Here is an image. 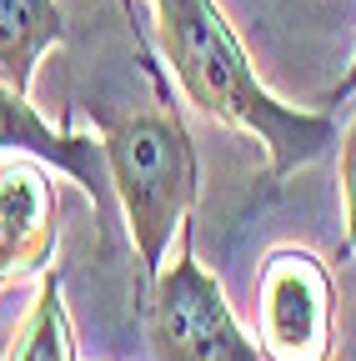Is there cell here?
I'll return each mask as SVG.
<instances>
[{"mask_svg": "<svg viewBox=\"0 0 356 361\" xmlns=\"http://www.w3.org/2000/svg\"><path fill=\"white\" fill-rule=\"evenodd\" d=\"M96 135H101L111 191L146 286L166 266L176 236L191 226V211L201 196V156L181 111L166 101L130 116H101Z\"/></svg>", "mask_w": 356, "mask_h": 361, "instance_id": "2", "label": "cell"}, {"mask_svg": "<svg viewBox=\"0 0 356 361\" xmlns=\"http://www.w3.org/2000/svg\"><path fill=\"white\" fill-rule=\"evenodd\" d=\"M0 156H30L40 166H51L56 176L70 180V186H80V196L96 206L101 221H111L116 191H111L101 135L46 121L40 106L30 101V90H16L6 80H0Z\"/></svg>", "mask_w": 356, "mask_h": 361, "instance_id": "5", "label": "cell"}, {"mask_svg": "<svg viewBox=\"0 0 356 361\" xmlns=\"http://www.w3.org/2000/svg\"><path fill=\"white\" fill-rule=\"evenodd\" d=\"M66 40L61 0H0V80L30 90L35 71Z\"/></svg>", "mask_w": 356, "mask_h": 361, "instance_id": "7", "label": "cell"}, {"mask_svg": "<svg viewBox=\"0 0 356 361\" xmlns=\"http://www.w3.org/2000/svg\"><path fill=\"white\" fill-rule=\"evenodd\" d=\"M0 361H80V346H75V322L66 311V291H61V276L46 271L35 286V301L30 311L20 316V326L6 346Z\"/></svg>", "mask_w": 356, "mask_h": 361, "instance_id": "8", "label": "cell"}, {"mask_svg": "<svg viewBox=\"0 0 356 361\" xmlns=\"http://www.w3.org/2000/svg\"><path fill=\"white\" fill-rule=\"evenodd\" d=\"M336 281L306 246H271L256 271V346L266 361H336Z\"/></svg>", "mask_w": 356, "mask_h": 361, "instance_id": "4", "label": "cell"}, {"mask_svg": "<svg viewBox=\"0 0 356 361\" xmlns=\"http://www.w3.org/2000/svg\"><path fill=\"white\" fill-rule=\"evenodd\" d=\"M336 180H341V221H346V251L356 256V111L336 141Z\"/></svg>", "mask_w": 356, "mask_h": 361, "instance_id": "9", "label": "cell"}, {"mask_svg": "<svg viewBox=\"0 0 356 361\" xmlns=\"http://www.w3.org/2000/svg\"><path fill=\"white\" fill-rule=\"evenodd\" d=\"M51 166L30 156H0V291L46 276L61 246V206Z\"/></svg>", "mask_w": 356, "mask_h": 361, "instance_id": "6", "label": "cell"}, {"mask_svg": "<svg viewBox=\"0 0 356 361\" xmlns=\"http://www.w3.org/2000/svg\"><path fill=\"white\" fill-rule=\"evenodd\" d=\"M141 291H146L151 361H266L256 331L241 326L221 281L201 266L191 246V226L181 231V251L166 256V266Z\"/></svg>", "mask_w": 356, "mask_h": 361, "instance_id": "3", "label": "cell"}, {"mask_svg": "<svg viewBox=\"0 0 356 361\" xmlns=\"http://www.w3.org/2000/svg\"><path fill=\"white\" fill-rule=\"evenodd\" d=\"M346 101H356V51H351V66L341 71V80L321 96V106H346Z\"/></svg>", "mask_w": 356, "mask_h": 361, "instance_id": "10", "label": "cell"}, {"mask_svg": "<svg viewBox=\"0 0 356 361\" xmlns=\"http://www.w3.org/2000/svg\"><path fill=\"white\" fill-rule=\"evenodd\" d=\"M146 6H151V40L186 106L201 111L206 121L251 135L266 156V180H286L306 171L341 141L331 111L286 106L261 80L221 0H146Z\"/></svg>", "mask_w": 356, "mask_h": 361, "instance_id": "1", "label": "cell"}]
</instances>
